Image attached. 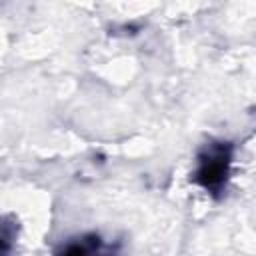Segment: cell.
<instances>
[{
  "label": "cell",
  "mask_w": 256,
  "mask_h": 256,
  "mask_svg": "<svg viewBox=\"0 0 256 256\" xmlns=\"http://www.w3.org/2000/svg\"><path fill=\"white\" fill-rule=\"evenodd\" d=\"M18 226L10 218H0V256H10L14 250Z\"/></svg>",
  "instance_id": "3"
},
{
  "label": "cell",
  "mask_w": 256,
  "mask_h": 256,
  "mask_svg": "<svg viewBox=\"0 0 256 256\" xmlns=\"http://www.w3.org/2000/svg\"><path fill=\"white\" fill-rule=\"evenodd\" d=\"M234 158V144L228 140H210L206 142L198 156L196 166L192 172V182L200 188H204L210 196H222L228 180H230V168Z\"/></svg>",
  "instance_id": "1"
},
{
  "label": "cell",
  "mask_w": 256,
  "mask_h": 256,
  "mask_svg": "<svg viewBox=\"0 0 256 256\" xmlns=\"http://www.w3.org/2000/svg\"><path fill=\"white\" fill-rule=\"evenodd\" d=\"M56 256H120V250L116 244L104 240L100 234L88 232L66 240L56 250Z\"/></svg>",
  "instance_id": "2"
}]
</instances>
